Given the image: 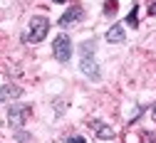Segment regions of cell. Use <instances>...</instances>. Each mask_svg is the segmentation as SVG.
I'll return each mask as SVG.
<instances>
[{"label":"cell","instance_id":"1","mask_svg":"<svg viewBox=\"0 0 156 143\" xmlns=\"http://www.w3.org/2000/svg\"><path fill=\"white\" fill-rule=\"evenodd\" d=\"M94 47H97V42L94 39H89V42H82V62H80V69L92 79V81H99L102 79V69H99V64L94 62Z\"/></svg>","mask_w":156,"mask_h":143},{"label":"cell","instance_id":"2","mask_svg":"<svg viewBox=\"0 0 156 143\" xmlns=\"http://www.w3.org/2000/svg\"><path fill=\"white\" fill-rule=\"evenodd\" d=\"M47 32H50V20L42 15H35V17H30V30L23 35V39L30 45H37L47 37Z\"/></svg>","mask_w":156,"mask_h":143},{"label":"cell","instance_id":"3","mask_svg":"<svg viewBox=\"0 0 156 143\" xmlns=\"http://www.w3.org/2000/svg\"><path fill=\"white\" fill-rule=\"evenodd\" d=\"M52 54L57 62H69V57H72V39L69 35H57L55 37V42H52Z\"/></svg>","mask_w":156,"mask_h":143},{"label":"cell","instance_id":"4","mask_svg":"<svg viewBox=\"0 0 156 143\" xmlns=\"http://www.w3.org/2000/svg\"><path fill=\"white\" fill-rule=\"evenodd\" d=\"M30 106L27 104H15V106H10L8 109V124H10V128H23L25 126V121H27V116H30Z\"/></svg>","mask_w":156,"mask_h":143},{"label":"cell","instance_id":"5","mask_svg":"<svg viewBox=\"0 0 156 143\" xmlns=\"http://www.w3.org/2000/svg\"><path fill=\"white\" fill-rule=\"evenodd\" d=\"M84 17V10H82V5H72L62 17H60V27L65 30V27H69V25H74V22H80V20Z\"/></svg>","mask_w":156,"mask_h":143},{"label":"cell","instance_id":"6","mask_svg":"<svg viewBox=\"0 0 156 143\" xmlns=\"http://www.w3.org/2000/svg\"><path fill=\"white\" fill-rule=\"evenodd\" d=\"M107 42H112V45H119V42H124V39H126V32H124V25H119V22H116V25H112L109 30H107Z\"/></svg>","mask_w":156,"mask_h":143},{"label":"cell","instance_id":"7","mask_svg":"<svg viewBox=\"0 0 156 143\" xmlns=\"http://www.w3.org/2000/svg\"><path fill=\"white\" fill-rule=\"evenodd\" d=\"M92 128H94V133H97V138H102V141H112L116 133L112 131V126H107V124H102V121H92L89 124Z\"/></svg>","mask_w":156,"mask_h":143},{"label":"cell","instance_id":"8","mask_svg":"<svg viewBox=\"0 0 156 143\" xmlns=\"http://www.w3.org/2000/svg\"><path fill=\"white\" fill-rule=\"evenodd\" d=\"M23 89L17 87V84H5V87H0V101H12V99H20Z\"/></svg>","mask_w":156,"mask_h":143},{"label":"cell","instance_id":"9","mask_svg":"<svg viewBox=\"0 0 156 143\" xmlns=\"http://www.w3.org/2000/svg\"><path fill=\"white\" fill-rule=\"evenodd\" d=\"M136 12H139V8L134 5V10L129 12V25H131V27H136V25H139V20H136Z\"/></svg>","mask_w":156,"mask_h":143},{"label":"cell","instance_id":"10","mask_svg":"<svg viewBox=\"0 0 156 143\" xmlns=\"http://www.w3.org/2000/svg\"><path fill=\"white\" fill-rule=\"evenodd\" d=\"M116 10V0H107V15H114Z\"/></svg>","mask_w":156,"mask_h":143},{"label":"cell","instance_id":"11","mask_svg":"<svg viewBox=\"0 0 156 143\" xmlns=\"http://www.w3.org/2000/svg\"><path fill=\"white\" fill-rule=\"evenodd\" d=\"M65 143H87L82 136H69V138H65Z\"/></svg>","mask_w":156,"mask_h":143},{"label":"cell","instance_id":"12","mask_svg":"<svg viewBox=\"0 0 156 143\" xmlns=\"http://www.w3.org/2000/svg\"><path fill=\"white\" fill-rule=\"evenodd\" d=\"M149 15H156V0H154V3L149 5Z\"/></svg>","mask_w":156,"mask_h":143},{"label":"cell","instance_id":"13","mask_svg":"<svg viewBox=\"0 0 156 143\" xmlns=\"http://www.w3.org/2000/svg\"><path fill=\"white\" fill-rule=\"evenodd\" d=\"M151 116H154V121H156V104H154V109H151Z\"/></svg>","mask_w":156,"mask_h":143},{"label":"cell","instance_id":"14","mask_svg":"<svg viewBox=\"0 0 156 143\" xmlns=\"http://www.w3.org/2000/svg\"><path fill=\"white\" fill-rule=\"evenodd\" d=\"M52 3H67V0H52Z\"/></svg>","mask_w":156,"mask_h":143}]
</instances>
